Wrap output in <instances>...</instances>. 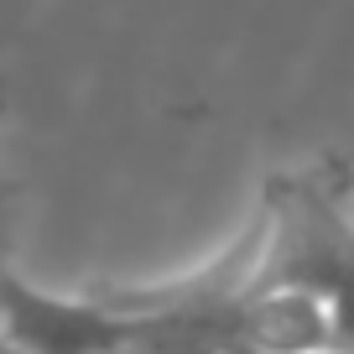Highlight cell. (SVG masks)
Here are the masks:
<instances>
[{
	"instance_id": "6da1fadb",
	"label": "cell",
	"mask_w": 354,
	"mask_h": 354,
	"mask_svg": "<svg viewBox=\"0 0 354 354\" xmlns=\"http://www.w3.org/2000/svg\"><path fill=\"white\" fill-rule=\"evenodd\" d=\"M0 328L26 354H136L146 318L110 297V292H53L0 271Z\"/></svg>"
},
{
	"instance_id": "7a4b0ae2",
	"label": "cell",
	"mask_w": 354,
	"mask_h": 354,
	"mask_svg": "<svg viewBox=\"0 0 354 354\" xmlns=\"http://www.w3.org/2000/svg\"><path fill=\"white\" fill-rule=\"evenodd\" d=\"M11 230H16V203H11V183L0 177V271H6V250H11Z\"/></svg>"
},
{
	"instance_id": "3957f363",
	"label": "cell",
	"mask_w": 354,
	"mask_h": 354,
	"mask_svg": "<svg viewBox=\"0 0 354 354\" xmlns=\"http://www.w3.org/2000/svg\"><path fill=\"white\" fill-rule=\"evenodd\" d=\"M0 354H26V349H21V344H16L11 333H6V328H0Z\"/></svg>"
}]
</instances>
